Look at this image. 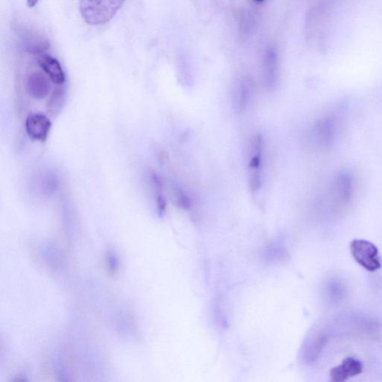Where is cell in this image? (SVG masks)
I'll list each match as a JSON object with an SVG mask.
<instances>
[{"instance_id": "cell-1", "label": "cell", "mask_w": 382, "mask_h": 382, "mask_svg": "<svg viewBox=\"0 0 382 382\" xmlns=\"http://www.w3.org/2000/svg\"><path fill=\"white\" fill-rule=\"evenodd\" d=\"M124 2L125 0H80V10L86 23L104 25L116 16Z\"/></svg>"}, {"instance_id": "cell-2", "label": "cell", "mask_w": 382, "mask_h": 382, "mask_svg": "<svg viewBox=\"0 0 382 382\" xmlns=\"http://www.w3.org/2000/svg\"><path fill=\"white\" fill-rule=\"evenodd\" d=\"M351 253L355 260L365 269L374 272L381 269V264L378 248L366 240H354L350 246Z\"/></svg>"}, {"instance_id": "cell-3", "label": "cell", "mask_w": 382, "mask_h": 382, "mask_svg": "<svg viewBox=\"0 0 382 382\" xmlns=\"http://www.w3.org/2000/svg\"><path fill=\"white\" fill-rule=\"evenodd\" d=\"M25 128L28 136L31 139L44 142L49 136L52 122L44 114L34 113L27 117Z\"/></svg>"}, {"instance_id": "cell-4", "label": "cell", "mask_w": 382, "mask_h": 382, "mask_svg": "<svg viewBox=\"0 0 382 382\" xmlns=\"http://www.w3.org/2000/svg\"><path fill=\"white\" fill-rule=\"evenodd\" d=\"M363 370L364 365L359 359L348 357L340 365L331 370L330 377L332 381L343 382L361 374Z\"/></svg>"}, {"instance_id": "cell-5", "label": "cell", "mask_w": 382, "mask_h": 382, "mask_svg": "<svg viewBox=\"0 0 382 382\" xmlns=\"http://www.w3.org/2000/svg\"><path fill=\"white\" fill-rule=\"evenodd\" d=\"M278 74V54L273 46L266 48L263 60V75L266 88L272 90L275 87Z\"/></svg>"}, {"instance_id": "cell-6", "label": "cell", "mask_w": 382, "mask_h": 382, "mask_svg": "<svg viewBox=\"0 0 382 382\" xmlns=\"http://www.w3.org/2000/svg\"><path fill=\"white\" fill-rule=\"evenodd\" d=\"M51 80L40 72L32 73L28 76L26 87L28 94L37 100H44L51 91Z\"/></svg>"}, {"instance_id": "cell-7", "label": "cell", "mask_w": 382, "mask_h": 382, "mask_svg": "<svg viewBox=\"0 0 382 382\" xmlns=\"http://www.w3.org/2000/svg\"><path fill=\"white\" fill-rule=\"evenodd\" d=\"M38 64L48 78L56 85H63L66 78L60 62L53 57L43 55L38 59Z\"/></svg>"}, {"instance_id": "cell-8", "label": "cell", "mask_w": 382, "mask_h": 382, "mask_svg": "<svg viewBox=\"0 0 382 382\" xmlns=\"http://www.w3.org/2000/svg\"><path fill=\"white\" fill-rule=\"evenodd\" d=\"M251 94V85L250 82L244 80L239 84L236 95L237 110L242 112L247 106Z\"/></svg>"}, {"instance_id": "cell-9", "label": "cell", "mask_w": 382, "mask_h": 382, "mask_svg": "<svg viewBox=\"0 0 382 382\" xmlns=\"http://www.w3.org/2000/svg\"><path fill=\"white\" fill-rule=\"evenodd\" d=\"M65 101V92L63 89H55L47 102V109L56 116L62 109Z\"/></svg>"}, {"instance_id": "cell-10", "label": "cell", "mask_w": 382, "mask_h": 382, "mask_svg": "<svg viewBox=\"0 0 382 382\" xmlns=\"http://www.w3.org/2000/svg\"><path fill=\"white\" fill-rule=\"evenodd\" d=\"M173 193L176 202L179 206L183 208H188L190 206V200L188 196L183 192V190L174 187Z\"/></svg>"}, {"instance_id": "cell-11", "label": "cell", "mask_w": 382, "mask_h": 382, "mask_svg": "<svg viewBox=\"0 0 382 382\" xmlns=\"http://www.w3.org/2000/svg\"><path fill=\"white\" fill-rule=\"evenodd\" d=\"M108 263L111 271H116L118 267V260L116 253L109 252L108 254Z\"/></svg>"}, {"instance_id": "cell-12", "label": "cell", "mask_w": 382, "mask_h": 382, "mask_svg": "<svg viewBox=\"0 0 382 382\" xmlns=\"http://www.w3.org/2000/svg\"><path fill=\"white\" fill-rule=\"evenodd\" d=\"M27 5L30 8H34L37 6L38 0H26Z\"/></svg>"}, {"instance_id": "cell-13", "label": "cell", "mask_w": 382, "mask_h": 382, "mask_svg": "<svg viewBox=\"0 0 382 382\" xmlns=\"http://www.w3.org/2000/svg\"><path fill=\"white\" fill-rule=\"evenodd\" d=\"M254 1L257 3H262L264 1V0H254Z\"/></svg>"}]
</instances>
